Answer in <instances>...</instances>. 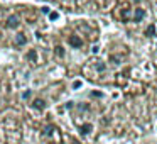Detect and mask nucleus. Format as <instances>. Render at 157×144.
Instances as JSON below:
<instances>
[{"label":"nucleus","instance_id":"f257e3e1","mask_svg":"<svg viewBox=\"0 0 157 144\" xmlns=\"http://www.w3.org/2000/svg\"><path fill=\"white\" fill-rule=\"evenodd\" d=\"M68 42H69V46H73V48H81L83 46L81 38H78V36H71V38L68 39Z\"/></svg>","mask_w":157,"mask_h":144},{"label":"nucleus","instance_id":"f8f14e48","mask_svg":"<svg viewBox=\"0 0 157 144\" xmlns=\"http://www.w3.org/2000/svg\"><path fill=\"white\" fill-rule=\"evenodd\" d=\"M137 2H140V0H137Z\"/></svg>","mask_w":157,"mask_h":144},{"label":"nucleus","instance_id":"1a4fd4ad","mask_svg":"<svg viewBox=\"0 0 157 144\" xmlns=\"http://www.w3.org/2000/svg\"><path fill=\"white\" fill-rule=\"evenodd\" d=\"M96 68H98L100 71H103V70H105V65H103V63H98V65H96Z\"/></svg>","mask_w":157,"mask_h":144},{"label":"nucleus","instance_id":"6e6552de","mask_svg":"<svg viewBox=\"0 0 157 144\" xmlns=\"http://www.w3.org/2000/svg\"><path fill=\"white\" fill-rule=\"evenodd\" d=\"M27 58H29V59H31V61H32V63H34V61H36V51H29V54H27Z\"/></svg>","mask_w":157,"mask_h":144},{"label":"nucleus","instance_id":"39448f33","mask_svg":"<svg viewBox=\"0 0 157 144\" xmlns=\"http://www.w3.org/2000/svg\"><path fill=\"white\" fill-rule=\"evenodd\" d=\"M32 105H34V109H37V110H42V109L46 107V103H44V100H41V98H36Z\"/></svg>","mask_w":157,"mask_h":144},{"label":"nucleus","instance_id":"9d476101","mask_svg":"<svg viewBox=\"0 0 157 144\" xmlns=\"http://www.w3.org/2000/svg\"><path fill=\"white\" fill-rule=\"evenodd\" d=\"M56 49H58V54L63 56V48H56Z\"/></svg>","mask_w":157,"mask_h":144},{"label":"nucleus","instance_id":"0eeeda50","mask_svg":"<svg viewBox=\"0 0 157 144\" xmlns=\"http://www.w3.org/2000/svg\"><path fill=\"white\" fill-rule=\"evenodd\" d=\"M79 129H81V134H88L90 130H91V124H83Z\"/></svg>","mask_w":157,"mask_h":144},{"label":"nucleus","instance_id":"7ed1b4c3","mask_svg":"<svg viewBox=\"0 0 157 144\" xmlns=\"http://www.w3.org/2000/svg\"><path fill=\"white\" fill-rule=\"evenodd\" d=\"M144 17H145V10L144 9H135V12H133V22H140Z\"/></svg>","mask_w":157,"mask_h":144},{"label":"nucleus","instance_id":"9b49d317","mask_svg":"<svg viewBox=\"0 0 157 144\" xmlns=\"http://www.w3.org/2000/svg\"><path fill=\"white\" fill-rule=\"evenodd\" d=\"M73 144H79V142H73Z\"/></svg>","mask_w":157,"mask_h":144},{"label":"nucleus","instance_id":"20e7f679","mask_svg":"<svg viewBox=\"0 0 157 144\" xmlns=\"http://www.w3.org/2000/svg\"><path fill=\"white\" fill-rule=\"evenodd\" d=\"M27 42V38H25L24 34H17L15 36V44L17 46H22V44H25Z\"/></svg>","mask_w":157,"mask_h":144},{"label":"nucleus","instance_id":"f03ea898","mask_svg":"<svg viewBox=\"0 0 157 144\" xmlns=\"http://www.w3.org/2000/svg\"><path fill=\"white\" fill-rule=\"evenodd\" d=\"M7 27H10V29L19 27V17L17 15H10V17L7 19Z\"/></svg>","mask_w":157,"mask_h":144},{"label":"nucleus","instance_id":"423d86ee","mask_svg":"<svg viewBox=\"0 0 157 144\" xmlns=\"http://www.w3.org/2000/svg\"><path fill=\"white\" fill-rule=\"evenodd\" d=\"M145 34H147V36H150V38H152V36H155V26L150 24L149 27L145 29Z\"/></svg>","mask_w":157,"mask_h":144}]
</instances>
